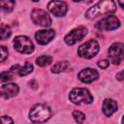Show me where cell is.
Here are the masks:
<instances>
[{
	"label": "cell",
	"instance_id": "6da1fadb",
	"mask_svg": "<svg viewBox=\"0 0 124 124\" xmlns=\"http://www.w3.org/2000/svg\"><path fill=\"white\" fill-rule=\"evenodd\" d=\"M115 11H116L115 3L111 0H105V1H100L97 4L93 5L91 8H89L85 13V16L89 19H93L99 16L108 15L114 13Z\"/></svg>",
	"mask_w": 124,
	"mask_h": 124
},
{
	"label": "cell",
	"instance_id": "7a4b0ae2",
	"mask_svg": "<svg viewBox=\"0 0 124 124\" xmlns=\"http://www.w3.org/2000/svg\"><path fill=\"white\" fill-rule=\"evenodd\" d=\"M50 115H51V110L45 104L35 105L29 112V118L34 123H44L47 119H49Z\"/></svg>",
	"mask_w": 124,
	"mask_h": 124
},
{
	"label": "cell",
	"instance_id": "3957f363",
	"mask_svg": "<svg viewBox=\"0 0 124 124\" xmlns=\"http://www.w3.org/2000/svg\"><path fill=\"white\" fill-rule=\"evenodd\" d=\"M69 99L72 103L76 105L90 104L93 102V96L91 95L90 91L82 87L74 88L69 94Z\"/></svg>",
	"mask_w": 124,
	"mask_h": 124
},
{
	"label": "cell",
	"instance_id": "277c9868",
	"mask_svg": "<svg viewBox=\"0 0 124 124\" xmlns=\"http://www.w3.org/2000/svg\"><path fill=\"white\" fill-rule=\"evenodd\" d=\"M100 49V46L96 40H89L86 43L82 44L78 48V54L86 59H90L94 57Z\"/></svg>",
	"mask_w": 124,
	"mask_h": 124
},
{
	"label": "cell",
	"instance_id": "5b68a950",
	"mask_svg": "<svg viewBox=\"0 0 124 124\" xmlns=\"http://www.w3.org/2000/svg\"><path fill=\"white\" fill-rule=\"evenodd\" d=\"M14 46L18 52L24 54H29L34 50V45L32 41L29 39V37L23 35L16 36L14 39Z\"/></svg>",
	"mask_w": 124,
	"mask_h": 124
},
{
	"label": "cell",
	"instance_id": "8992f818",
	"mask_svg": "<svg viewBox=\"0 0 124 124\" xmlns=\"http://www.w3.org/2000/svg\"><path fill=\"white\" fill-rule=\"evenodd\" d=\"M108 56L112 64L119 65L123 60V44L122 43L112 44L108 50Z\"/></svg>",
	"mask_w": 124,
	"mask_h": 124
},
{
	"label": "cell",
	"instance_id": "52a82bcc",
	"mask_svg": "<svg viewBox=\"0 0 124 124\" xmlns=\"http://www.w3.org/2000/svg\"><path fill=\"white\" fill-rule=\"evenodd\" d=\"M87 35V29L83 26H78L73 30H71L64 38V41L67 45L73 46L77 42L82 40Z\"/></svg>",
	"mask_w": 124,
	"mask_h": 124
},
{
	"label": "cell",
	"instance_id": "ba28073f",
	"mask_svg": "<svg viewBox=\"0 0 124 124\" xmlns=\"http://www.w3.org/2000/svg\"><path fill=\"white\" fill-rule=\"evenodd\" d=\"M120 26V21L115 16H107L95 24L98 30H115Z\"/></svg>",
	"mask_w": 124,
	"mask_h": 124
},
{
	"label": "cell",
	"instance_id": "9c48e42d",
	"mask_svg": "<svg viewBox=\"0 0 124 124\" xmlns=\"http://www.w3.org/2000/svg\"><path fill=\"white\" fill-rule=\"evenodd\" d=\"M31 18L35 24H38L40 26L47 27L51 24V18L48 14L41 9H34L31 13Z\"/></svg>",
	"mask_w": 124,
	"mask_h": 124
},
{
	"label": "cell",
	"instance_id": "30bf717a",
	"mask_svg": "<svg viewBox=\"0 0 124 124\" xmlns=\"http://www.w3.org/2000/svg\"><path fill=\"white\" fill-rule=\"evenodd\" d=\"M48 11L56 16H63L68 11V6L63 1H50L47 4Z\"/></svg>",
	"mask_w": 124,
	"mask_h": 124
},
{
	"label": "cell",
	"instance_id": "8fae6325",
	"mask_svg": "<svg viewBox=\"0 0 124 124\" xmlns=\"http://www.w3.org/2000/svg\"><path fill=\"white\" fill-rule=\"evenodd\" d=\"M78 79L83 83H91L99 78V74L96 70L91 68H85L81 70L78 75Z\"/></svg>",
	"mask_w": 124,
	"mask_h": 124
},
{
	"label": "cell",
	"instance_id": "7c38bea8",
	"mask_svg": "<svg viewBox=\"0 0 124 124\" xmlns=\"http://www.w3.org/2000/svg\"><path fill=\"white\" fill-rule=\"evenodd\" d=\"M55 36V31L52 29H45V30H39L35 34L36 41L40 45H46L48 44Z\"/></svg>",
	"mask_w": 124,
	"mask_h": 124
},
{
	"label": "cell",
	"instance_id": "4fadbf2b",
	"mask_svg": "<svg viewBox=\"0 0 124 124\" xmlns=\"http://www.w3.org/2000/svg\"><path fill=\"white\" fill-rule=\"evenodd\" d=\"M18 91L19 87L16 83H6L0 87V95L5 99H9L16 96Z\"/></svg>",
	"mask_w": 124,
	"mask_h": 124
},
{
	"label": "cell",
	"instance_id": "5bb4252c",
	"mask_svg": "<svg viewBox=\"0 0 124 124\" xmlns=\"http://www.w3.org/2000/svg\"><path fill=\"white\" fill-rule=\"evenodd\" d=\"M117 110V104L112 99H105L103 103V111L107 116H110Z\"/></svg>",
	"mask_w": 124,
	"mask_h": 124
},
{
	"label": "cell",
	"instance_id": "9a60e30c",
	"mask_svg": "<svg viewBox=\"0 0 124 124\" xmlns=\"http://www.w3.org/2000/svg\"><path fill=\"white\" fill-rule=\"evenodd\" d=\"M15 1L12 0H0V11L4 13H10L15 7Z\"/></svg>",
	"mask_w": 124,
	"mask_h": 124
},
{
	"label": "cell",
	"instance_id": "2e32d148",
	"mask_svg": "<svg viewBox=\"0 0 124 124\" xmlns=\"http://www.w3.org/2000/svg\"><path fill=\"white\" fill-rule=\"evenodd\" d=\"M69 66H70V64H69L68 61H60V62H57L56 64H54L51 67V72L57 74V73L65 71L67 68H69Z\"/></svg>",
	"mask_w": 124,
	"mask_h": 124
},
{
	"label": "cell",
	"instance_id": "e0dca14e",
	"mask_svg": "<svg viewBox=\"0 0 124 124\" xmlns=\"http://www.w3.org/2000/svg\"><path fill=\"white\" fill-rule=\"evenodd\" d=\"M11 28L6 24H0V40H6L11 36Z\"/></svg>",
	"mask_w": 124,
	"mask_h": 124
},
{
	"label": "cell",
	"instance_id": "ac0fdd59",
	"mask_svg": "<svg viewBox=\"0 0 124 124\" xmlns=\"http://www.w3.org/2000/svg\"><path fill=\"white\" fill-rule=\"evenodd\" d=\"M52 61V58L48 55H42L36 59V64L40 67H45L48 64H50Z\"/></svg>",
	"mask_w": 124,
	"mask_h": 124
},
{
	"label": "cell",
	"instance_id": "d6986e66",
	"mask_svg": "<svg viewBox=\"0 0 124 124\" xmlns=\"http://www.w3.org/2000/svg\"><path fill=\"white\" fill-rule=\"evenodd\" d=\"M32 71H33V66H32V64L29 63V62H26L23 67L19 68V70H18V75H19L20 77L27 76V75H29Z\"/></svg>",
	"mask_w": 124,
	"mask_h": 124
},
{
	"label": "cell",
	"instance_id": "ffe728a7",
	"mask_svg": "<svg viewBox=\"0 0 124 124\" xmlns=\"http://www.w3.org/2000/svg\"><path fill=\"white\" fill-rule=\"evenodd\" d=\"M73 117L78 124H82L85 120V115L79 110H74L73 111Z\"/></svg>",
	"mask_w": 124,
	"mask_h": 124
},
{
	"label": "cell",
	"instance_id": "44dd1931",
	"mask_svg": "<svg viewBox=\"0 0 124 124\" xmlns=\"http://www.w3.org/2000/svg\"><path fill=\"white\" fill-rule=\"evenodd\" d=\"M7 57H8V49L5 46H0V62L5 61Z\"/></svg>",
	"mask_w": 124,
	"mask_h": 124
},
{
	"label": "cell",
	"instance_id": "7402d4cb",
	"mask_svg": "<svg viewBox=\"0 0 124 124\" xmlns=\"http://www.w3.org/2000/svg\"><path fill=\"white\" fill-rule=\"evenodd\" d=\"M13 78V75L10 72H3L0 74V80L1 81H9Z\"/></svg>",
	"mask_w": 124,
	"mask_h": 124
},
{
	"label": "cell",
	"instance_id": "603a6c76",
	"mask_svg": "<svg viewBox=\"0 0 124 124\" xmlns=\"http://www.w3.org/2000/svg\"><path fill=\"white\" fill-rule=\"evenodd\" d=\"M0 124H14V121L10 116L3 115L0 117Z\"/></svg>",
	"mask_w": 124,
	"mask_h": 124
},
{
	"label": "cell",
	"instance_id": "cb8c5ba5",
	"mask_svg": "<svg viewBox=\"0 0 124 124\" xmlns=\"http://www.w3.org/2000/svg\"><path fill=\"white\" fill-rule=\"evenodd\" d=\"M108 65H109V62H108V60H106V59L100 60V61L98 62V66H99L100 68H102V69H107V68L108 67Z\"/></svg>",
	"mask_w": 124,
	"mask_h": 124
},
{
	"label": "cell",
	"instance_id": "d4e9b609",
	"mask_svg": "<svg viewBox=\"0 0 124 124\" xmlns=\"http://www.w3.org/2000/svg\"><path fill=\"white\" fill-rule=\"evenodd\" d=\"M122 74H123V72H121V73H120V74L117 76V78H118L119 80H122Z\"/></svg>",
	"mask_w": 124,
	"mask_h": 124
},
{
	"label": "cell",
	"instance_id": "484cf974",
	"mask_svg": "<svg viewBox=\"0 0 124 124\" xmlns=\"http://www.w3.org/2000/svg\"><path fill=\"white\" fill-rule=\"evenodd\" d=\"M119 5H120V7H121V8L123 7V3H122V2H119Z\"/></svg>",
	"mask_w": 124,
	"mask_h": 124
}]
</instances>
